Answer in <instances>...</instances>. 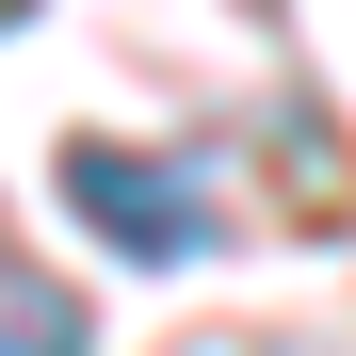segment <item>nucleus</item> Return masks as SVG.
<instances>
[{
    "label": "nucleus",
    "mask_w": 356,
    "mask_h": 356,
    "mask_svg": "<svg viewBox=\"0 0 356 356\" xmlns=\"http://www.w3.org/2000/svg\"><path fill=\"white\" fill-rule=\"evenodd\" d=\"M65 211L97 227L113 259H146V275L211 243V195H195L178 162H146V146H65Z\"/></svg>",
    "instance_id": "1"
},
{
    "label": "nucleus",
    "mask_w": 356,
    "mask_h": 356,
    "mask_svg": "<svg viewBox=\"0 0 356 356\" xmlns=\"http://www.w3.org/2000/svg\"><path fill=\"white\" fill-rule=\"evenodd\" d=\"M0 356H97L81 291H65V275H0Z\"/></svg>",
    "instance_id": "2"
}]
</instances>
